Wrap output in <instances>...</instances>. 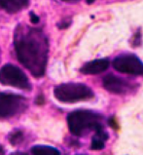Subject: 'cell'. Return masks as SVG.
Returning a JSON list of instances; mask_svg holds the SVG:
<instances>
[{
  "instance_id": "obj_1",
  "label": "cell",
  "mask_w": 143,
  "mask_h": 155,
  "mask_svg": "<svg viewBox=\"0 0 143 155\" xmlns=\"http://www.w3.org/2000/svg\"><path fill=\"white\" fill-rule=\"evenodd\" d=\"M14 43L21 64L35 77L43 76L48 61L49 42L42 30L20 25L16 28Z\"/></svg>"
},
{
  "instance_id": "obj_2",
  "label": "cell",
  "mask_w": 143,
  "mask_h": 155,
  "mask_svg": "<svg viewBox=\"0 0 143 155\" xmlns=\"http://www.w3.org/2000/svg\"><path fill=\"white\" fill-rule=\"evenodd\" d=\"M102 118L100 114L90 110H76L68 114L67 125L71 134L83 136L88 131L96 132L104 129L101 123Z\"/></svg>"
},
{
  "instance_id": "obj_3",
  "label": "cell",
  "mask_w": 143,
  "mask_h": 155,
  "mask_svg": "<svg viewBox=\"0 0 143 155\" xmlns=\"http://www.w3.org/2000/svg\"><path fill=\"white\" fill-rule=\"evenodd\" d=\"M55 98L65 104H73L80 101H87L93 98V91L82 83H64L57 86L54 90Z\"/></svg>"
},
{
  "instance_id": "obj_4",
  "label": "cell",
  "mask_w": 143,
  "mask_h": 155,
  "mask_svg": "<svg viewBox=\"0 0 143 155\" xmlns=\"http://www.w3.org/2000/svg\"><path fill=\"white\" fill-rule=\"evenodd\" d=\"M0 83L18 89L29 90L30 85L26 75L21 69L13 64H5L0 69Z\"/></svg>"
},
{
  "instance_id": "obj_5",
  "label": "cell",
  "mask_w": 143,
  "mask_h": 155,
  "mask_svg": "<svg viewBox=\"0 0 143 155\" xmlns=\"http://www.w3.org/2000/svg\"><path fill=\"white\" fill-rule=\"evenodd\" d=\"M113 68L121 73L143 76V61L135 55H120L113 61Z\"/></svg>"
},
{
  "instance_id": "obj_6",
  "label": "cell",
  "mask_w": 143,
  "mask_h": 155,
  "mask_svg": "<svg viewBox=\"0 0 143 155\" xmlns=\"http://www.w3.org/2000/svg\"><path fill=\"white\" fill-rule=\"evenodd\" d=\"M26 100L21 96L14 94H0V118H10L23 111Z\"/></svg>"
},
{
  "instance_id": "obj_7",
  "label": "cell",
  "mask_w": 143,
  "mask_h": 155,
  "mask_svg": "<svg viewBox=\"0 0 143 155\" xmlns=\"http://www.w3.org/2000/svg\"><path fill=\"white\" fill-rule=\"evenodd\" d=\"M102 84H103L105 90L118 95L127 94L128 92H129L133 88L129 82L126 81L123 78L116 76L114 74H108L104 76L103 80H102Z\"/></svg>"
},
{
  "instance_id": "obj_8",
  "label": "cell",
  "mask_w": 143,
  "mask_h": 155,
  "mask_svg": "<svg viewBox=\"0 0 143 155\" xmlns=\"http://www.w3.org/2000/svg\"><path fill=\"white\" fill-rule=\"evenodd\" d=\"M109 60L107 59H98L92 61H89L86 64H84L80 71L83 74L87 75H93V74H99L109 68Z\"/></svg>"
},
{
  "instance_id": "obj_9",
  "label": "cell",
  "mask_w": 143,
  "mask_h": 155,
  "mask_svg": "<svg viewBox=\"0 0 143 155\" xmlns=\"http://www.w3.org/2000/svg\"><path fill=\"white\" fill-rule=\"evenodd\" d=\"M29 0H0V7L11 14L20 12L28 5Z\"/></svg>"
},
{
  "instance_id": "obj_10",
  "label": "cell",
  "mask_w": 143,
  "mask_h": 155,
  "mask_svg": "<svg viewBox=\"0 0 143 155\" xmlns=\"http://www.w3.org/2000/svg\"><path fill=\"white\" fill-rule=\"evenodd\" d=\"M109 139V136L104 129L96 131V134L92 138L91 149L93 150H101L105 147V141Z\"/></svg>"
},
{
  "instance_id": "obj_11",
  "label": "cell",
  "mask_w": 143,
  "mask_h": 155,
  "mask_svg": "<svg viewBox=\"0 0 143 155\" xmlns=\"http://www.w3.org/2000/svg\"><path fill=\"white\" fill-rule=\"evenodd\" d=\"M31 153L35 155H59L60 152L55 147L47 145H36L31 148Z\"/></svg>"
},
{
  "instance_id": "obj_12",
  "label": "cell",
  "mask_w": 143,
  "mask_h": 155,
  "mask_svg": "<svg viewBox=\"0 0 143 155\" xmlns=\"http://www.w3.org/2000/svg\"><path fill=\"white\" fill-rule=\"evenodd\" d=\"M24 140V134L21 131H16L12 133L10 136V141L13 145H17L21 143V140Z\"/></svg>"
},
{
  "instance_id": "obj_13",
  "label": "cell",
  "mask_w": 143,
  "mask_h": 155,
  "mask_svg": "<svg viewBox=\"0 0 143 155\" xmlns=\"http://www.w3.org/2000/svg\"><path fill=\"white\" fill-rule=\"evenodd\" d=\"M141 44V33L138 31L135 33V37H133V40H132V45L136 47V46H139Z\"/></svg>"
},
{
  "instance_id": "obj_14",
  "label": "cell",
  "mask_w": 143,
  "mask_h": 155,
  "mask_svg": "<svg viewBox=\"0 0 143 155\" xmlns=\"http://www.w3.org/2000/svg\"><path fill=\"white\" fill-rule=\"evenodd\" d=\"M108 124H109V126L111 128H113V129H119V125H118V123L116 122V119L114 117H110L108 119Z\"/></svg>"
},
{
  "instance_id": "obj_15",
  "label": "cell",
  "mask_w": 143,
  "mask_h": 155,
  "mask_svg": "<svg viewBox=\"0 0 143 155\" xmlns=\"http://www.w3.org/2000/svg\"><path fill=\"white\" fill-rule=\"evenodd\" d=\"M30 21L32 24H34V25H36V24H38L39 23V17L38 16H36L34 14V13H30Z\"/></svg>"
},
{
  "instance_id": "obj_16",
  "label": "cell",
  "mask_w": 143,
  "mask_h": 155,
  "mask_svg": "<svg viewBox=\"0 0 143 155\" xmlns=\"http://www.w3.org/2000/svg\"><path fill=\"white\" fill-rule=\"evenodd\" d=\"M70 23H71L70 21H63L62 24H60V25H59V28H67V26L70 25Z\"/></svg>"
},
{
  "instance_id": "obj_17",
  "label": "cell",
  "mask_w": 143,
  "mask_h": 155,
  "mask_svg": "<svg viewBox=\"0 0 143 155\" xmlns=\"http://www.w3.org/2000/svg\"><path fill=\"white\" fill-rule=\"evenodd\" d=\"M0 154H4V149L1 145H0Z\"/></svg>"
},
{
  "instance_id": "obj_18",
  "label": "cell",
  "mask_w": 143,
  "mask_h": 155,
  "mask_svg": "<svg viewBox=\"0 0 143 155\" xmlns=\"http://www.w3.org/2000/svg\"><path fill=\"white\" fill-rule=\"evenodd\" d=\"M95 1H96V0H87V3L88 4H92V3L95 2Z\"/></svg>"
},
{
  "instance_id": "obj_19",
  "label": "cell",
  "mask_w": 143,
  "mask_h": 155,
  "mask_svg": "<svg viewBox=\"0 0 143 155\" xmlns=\"http://www.w3.org/2000/svg\"><path fill=\"white\" fill-rule=\"evenodd\" d=\"M63 1H70V0H63Z\"/></svg>"
}]
</instances>
